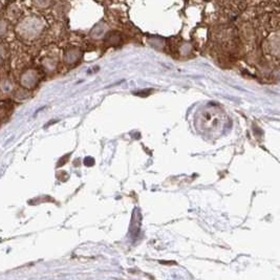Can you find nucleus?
Segmentation results:
<instances>
[{
  "mask_svg": "<svg viewBox=\"0 0 280 280\" xmlns=\"http://www.w3.org/2000/svg\"><path fill=\"white\" fill-rule=\"evenodd\" d=\"M45 29V24L42 18L31 15L21 18L15 27V34L18 39L25 42L35 41L42 35Z\"/></svg>",
  "mask_w": 280,
  "mask_h": 280,
  "instance_id": "1",
  "label": "nucleus"
},
{
  "mask_svg": "<svg viewBox=\"0 0 280 280\" xmlns=\"http://www.w3.org/2000/svg\"><path fill=\"white\" fill-rule=\"evenodd\" d=\"M198 125L203 126L205 130L216 129L222 124V112L215 108H205L197 115Z\"/></svg>",
  "mask_w": 280,
  "mask_h": 280,
  "instance_id": "2",
  "label": "nucleus"
},
{
  "mask_svg": "<svg viewBox=\"0 0 280 280\" xmlns=\"http://www.w3.org/2000/svg\"><path fill=\"white\" fill-rule=\"evenodd\" d=\"M40 75L37 69L35 68H28L26 69L19 78V84L24 89L32 90L36 88L39 83Z\"/></svg>",
  "mask_w": 280,
  "mask_h": 280,
  "instance_id": "3",
  "label": "nucleus"
},
{
  "mask_svg": "<svg viewBox=\"0 0 280 280\" xmlns=\"http://www.w3.org/2000/svg\"><path fill=\"white\" fill-rule=\"evenodd\" d=\"M20 15H21V12H20V9L18 8V6L16 4H11L10 7L7 9V16L8 18H6L7 20H16L19 19Z\"/></svg>",
  "mask_w": 280,
  "mask_h": 280,
  "instance_id": "4",
  "label": "nucleus"
},
{
  "mask_svg": "<svg viewBox=\"0 0 280 280\" xmlns=\"http://www.w3.org/2000/svg\"><path fill=\"white\" fill-rule=\"evenodd\" d=\"M10 30V21L6 18H0V38L5 37Z\"/></svg>",
  "mask_w": 280,
  "mask_h": 280,
  "instance_id": "5",
  "label": "nucleus"
},
{
  "mask_svg": "<svg viewBox=\"0 0 280 280\" xmlns=\"http://www.w3.org/2000/svg\"><path fill=\"white\" fill-rule=\"evenodd\" d=\"M7 56H8V51H7V48L4 43L0 42V66H2L5 61H6V59H7Z\"/></svg>",
  "mask_w": 280,
  "mask_h": 280,
  "instance_id": "6",
  "label": "nucleus"
},
{
  "mask_svg": "<svg viewBox=\"0 0 280 280\" xmlns=\"http://www.w3.org/2000/svg\"><path fill=\"white\" fill-rule=\"evenodd\" d=\"M0 86H2V89L5 94H8L13 88V85H12L11 81H9V80H4V81L2 82V84H0Z\"/></svg>",
  "mask_w": 280,
  "mask_h": 280,
  "instance_id": "7",
  "label": "nucleus"
},
{
  "mask_svg": "<svg viewBox=\"0 0 280 280\" xmlns=\"http://www.w3.org/2000/svg\"><path fill=\"white\" fill-rule=\"evenodd\" d=\"M33 5L37 8H39V9H41V8H45V7L50 6L51 3H49V2H35V3H33Z\"/></svg>",
  "mask_w": 280,
  "mask_h": 280,
  "instance_id": "8",
  "label": "nucleus"
},
{
  "mask_svg": "<svg viewBox=\"0 0 280 280\" xmlns=\"http://www.w3.org/2000/svg\"><path fill=\"white\" fill-rule=\"evenodd\" d=\"M3 6H4V4H3V3H0V11H2V8H3Z\"/></svg>",
  "mask_w": 280,
  "mask_h": 280,
  "instance_id": "9",
  "label": "nucleus"
}]
</instances>
